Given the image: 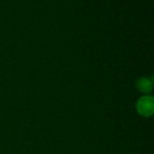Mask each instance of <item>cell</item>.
Returning <instances> with one entry per match:
<instances>
[{
    "mask_svg": "<svg viewBox=\"0 0 154 154\" xmlns=\"http://www.w3.org/2000/svg\"><path fill=\"white\" fill-rule=\"evenodd\" d=\"M137 87L143 93H149L152 89V81L148 78H142L137 82Z\"/></svg>",
    "mask_w": 154,
    "mask_h": 154,
    "instance_id": "7a4b0ae2",
    "label": "cell"
},
{
    "mask_svg": "<svg viewBox=\"0 0 154 154\" xmlns=\"http://www.w3.org/2000/svg\"><path fill=\"white\" fill-rule=\"evenodd\" d=\"M137 111L143 116H149L153 112V99L151 96L142 97L136 105Z\"/></svg>",
    "mask_w": 154,
    "mask_h": 154,
    "instance_id": "6da1fadb",
    "label": "cell"
}]
</instances>
